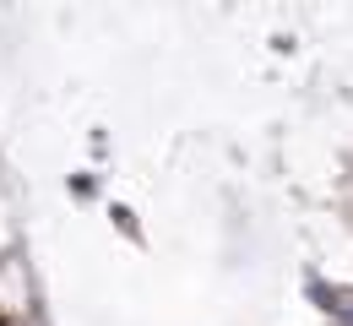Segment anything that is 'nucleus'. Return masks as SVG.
I'll list each match as a JSON object with an SVG mask.
<instances>
[{
  "instance_id": "nucleus-1",
  "label": "nucleus",
  "mask_w": 353,
  "mask_h": 326,
  "mask_svg": "<svg viewBox=\"0 0 353 326\" xmlns=\"http://www.w3.org/2000/svg\"><path fill=\"white\" fill-rule=\"evenodd\" d=\"M0 326H6V316H0Z\"/></svg>"
}]
</instances>
